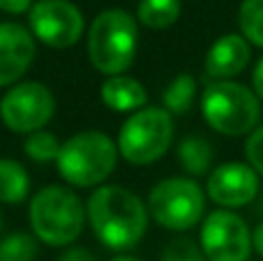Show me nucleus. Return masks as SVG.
Wrapping results in <instances>:
<instances>
[{
  "instance_id": "1",
  "label": "nucleus",
  "mask_w": 263,
  "mask_h": 261,
  "mask_svg": "<svg viewBox=\"0 0 263 261\" xmlns=\"http://www.w3.org/2000/svg\"><path fill=\"white\" fill-rule=\"evenodd\" d=\"M88 225L102 245L129 250L145 236V203L123 185H100L88 199Z\"/></svg>"
},
{
  "instance_id": "2",
  "label": "nucleus",
  "mask_w": 263,
  "mask_h": 261,
  "mask_svg": "<svg viewBox=\"0 0 263 261\" xmlns=\"http://www.w3.org/2000/svg\"><path fill=\"white\" fill-rule=\"evenodd\" d=\"M86 206L65 185H46L37 190L28 206L32 234L51 248H65L81 236L86 225Z\"/></svg>"
},
{
  "instance_id": "3",
  "label": "nucleus",
  "mask_w": 263,
  "mask_h": 261,
  "mask_svg": "<svg viewBox=\"0 0 263 261\" xmlns=\"http://www.w3.org/2000/svg\"><path fill=\"white\" fill-rule=\"evenodd\" d=\"M139 49V26L125 9H104L88 28V58L102 74L127 72Z\"/></svg>"
},
{
  "instance_id": "4",
  "label": "nucleus",
  "mask_w": 263,
  "mask_h": 261,
  "mask_svg": "<svg viewBox=\"0 0 263 261\" xmlns=\"http://www.w3.org/2000/svg\"><path fill=\"white\" fill-rule=\"evenodd\" d=\"M201 114L224 137H250L261 120V100L238 81H210L201 95Z\"/></svg>"
},
{
  "instance_id": "5",
  "label": "nucleus",
  "mask_w": 263,
  "mask_h": 261,
  "mask_svg": "<svg viewBox=\"0 0 263 261\" xmlns=\"http://www.w3.org/2000/svg\"><path fill=\"white\" fill-rule=\"evenodd\" d=\"M118 143H114L104 132L86 129L60 146L58 171L65 183L74 188H95L102 185L118 164Z\"/></svg>"
},
{
  "instance_id": "6",
  "label": "nucleus",
  "mask_w": 263,
  "mask_h": 261,
  "mask_svg": "<svg viewBox=\"0 0 263 261\" xmlns=\"http://www.w3.org/2000/svg\"><path fill=\"white\" fill-rule=\"evenodd\" d=\"M173 118L162 106H143L127 116L118 132V153L125 162L145 166L157 162L171 148Z\"/></svg>"
},
{
  "instance_id": "7",
  "label": "nucleus",
  "mask_w": 263,
  "mask_h": 261,
  "mask_svg": "<svg viewBox=\"0 0 263 261\" xmlns=\"http://www.w3.org/2000/svg\"><path fill=\"white\" fill-rule=\"evenodd\" d=\"M148 211L159 227L187 231L196 227L205 211V194L192 178L159 180L148 194Z\"/></svg>"
},
{
  "instance_id": "8",
  "label": "nucleus",
  "mask_w": 263,
  "mask_h": 261,
  "mask_svg": "<svg viewBox=\"0 0 263 261\" xmlns=\"http://www.w3.org/2000/svg\"><path fill=\"white\" fill-rule=\"evenodd\" d=\"M53 92L40 81H21L12 86L0 100V118L9 132L32 134L44 129L53 118Z\"/></svg>"
},
{
  "instance_id": "9",
  "label": "nucleus",
  "mask_w": 263,
  "mask_h": 261,
  "mask_svg": "<svg viewBox=\"0 0 263 261\" xmlns=\"http://www.w3.org/2000/svg\"><path fill=\"white\" fill-rule=\"evenodd\" d=\"M199 245L208 261H247L254 250L247 222L227 208H217L203 220Z\"/></svg>"
},
{
  "instance_id": "10",
  "label": "nucleus",
  "mask_w": 263,
  "mask_h": 261,
  "mask_svg": "<svg viewBox=\"0 0 263 261\" xmlns=\"http://www.w3.org/2000/svg\"><path fill=\"white\" fill-rule=\"evenodd\" d=\"M28 26L35 40L51 49L74 46L83 35V14L69 0H37L28 12Z\"/></svg>"
},
{
  "instance_id": "11",
  "label": "nucleus",
  "mask_w": 263,
  "mask_h": 261,
  "mask_svg": "<svg viewBox=\"0 0 263 261\" xmlns=\"http://www.w3.org/2000/svg\"><path fill=\"white\" fill-rule=\"evenodd\" d=\"M205 192L219 208H242L259 194V174L247 162H224L210 171Z\"/></svg>"
},
{
  "instance_id": "12",
  "label": "nucleus",
  "mask_w": 263,
  "mask_h": 261,
  "mask_svg": "<svg viewBox=\"0 0 263 261\" xmlns=\"http://www.w3.org/2000/svg\"><path fill=\"white\" fill-rule=\"evenodd\" d=\"M35 35L21 23H0V88L16 86L35 60Z\"/></svg>"
},
{
  "instance_id": "13",
  "label": "nucleus",
  "mask_w": 263,
  "mask_h": 261,
  "mask_svg": "<svg viewBox=\"0 0 263 261\" xmlns=\"http://www.w3.org/2000/svg\"><path fill=\"white\" fill-rule=\"evenodd\" d=\"M252 60V44L240 32H227L205 53V74L213 81H233Z\"/></svg>"
},
{
  "instance_id": "14",
  "label": "nucleus",
  "mask_w": 263,
  "mask_h": 261,
  "mask_svg": "<svg viewBox=\"0 0 263 261\" xmlns=\"http://www.w3.org/2000/svg\"><path fill=\"white\" fill-rule=\"evenodd\" d=\"M100 97L111 111L116 114H134L141 111L148 102V90L141 81L127 74L106 77L100 86Z\"/></svg>"
},
{
  "instance_id": "15",
  "label": "nucleus",
  "mask_w": 263,
  "mask_h": 261,
  "mask_svg": "<svg viewBox=\"0 0 263 261\" xmlns=\"http://www.w3.org/2000/svg\"><path fill=\"white\" fill-rule=\"evenodd\" d=\"M30 192V178L21 162L0 157V203L16 206L26 201Z\"/></svg>"
},
{
  "instance_id": "16",
  "label": "nucleus",
  "mask_w": 263,
  "mask_h": 261,
  "mask_svg": "<svg viewBox=\"0 0 263 261\" xmlns=\"http://www.w3.org/2000/svg\"><path fill=\"white\" fill-rule=\"evenodd\" d=\"M176 155L190 176H205L213 166V146L203 137H185L178 143Z\"/></svg>"
},
{
  "instance_id": "17",
  "label": "nucleus",
  "mask_w": 263,
  "mask_h": 261,
  "mask_svg": "<svg viewBox=\"0 0 263 261\" xmlns=\"http://www.w3.org/2000/svg\"><path fill=\"white\" fill-rule=\"evenodd\" d=\"M180 9V0H141L136 7V18L145 28L164 30L178 21Z\"/></svg>"
},
{
  "instance_id": "18",
  "label": "nucleus",
  "mask_w": 263,
  "mask_h": 261,
  "mask_svg": "<svg viewBox=\"0 0 263 261\" xmlns=\"http://www.w3.org/2000/svg\"><path fill=\"white\" fill-rule=\"evenodd\" d=\"M194 100H196V79L190 72L178 74L166 86V90L162 92L164 109L176 116L187 114L192 109V104H194Z\"/></svg>"
},
{
  "instance_id": "19",
  "label": "nucleus",
  "mask_w": 263,
  "mask_h": 261,
  "mask_svg": "<svg viewBox=\"0 0 263 261\" xmlns=\"http://www.w3.org/2000/svg\"><path fill=\"white\" fill-rule=\"evenodd\" d=\"M240 35L252 46L263 49V0H242L238 9Z\"/></svg>"
},
{
  "instance_id": "20",
  "label": "nucleus",
  "mask_w": 263,
  "mask_h": 261,
  "mask_svg": "<svg viewBox=\"0 0 263 261\" xmlns=\"http://www.w3.org/2000/svg\"><path fill=\"white\" fill-rule=\"evenodd\" d=\"M37 257L35 234L14 231L0 240V261H32Z\"/></svg>"
},
{
  "instance_id": "21",
  "label": "nucleus",
  "mask_w": 263,
  "mask_h": 261,
  "mask_svg": "<svg viewBox=\"0 0 263 261\" xmlns=\"http://www.w3.org/2000/svg\"><path fill=\"white\" fill-rule=\"evenodd\" d=\"M60 146H63V143H60L51 132L37 129V132H32L26 137L23 151H26V155L35 162H51V160H58Z\"/></svg>"
},
{
  "instance_id": "22",
  "label": "nucleus",
  "mask_w": 263,
  "mask_h": 261,
  "mask_svg": "<svg viewBox=\"0 0 263 261\" xmlns=\"http://www.w3.org/2000/svg\"><path fill=\"white\" fill-rule=\"evenodd\" d=\"M162 261H205L201 245H194L187 238L171 240L162 254Z\"/></svg>"
},
{
  "instance_id": "23",
  "label": "nucleus",
  "mask_w": 263,
  "mask_h": 261,
  "mask_svg": "<svg viewBox=\"0 0 263 261\" xmlns=\"http://www.w3.org/2000/svg\"><path fill=\"white\" fill-rule=\"evenodd\" d=\"M245 157H247V164H250L259 176H263V125H259V127L247 137Z\"/></svg>"
},
{
  "instance_id": "24",
  "label": "nucleus",
  "mask_w": 263,
  "mask_h": 261,
  "mask_svg": "<svg viewBox=\"0 0 263 261\" xmlns=\"http://www.w3.org/2000/svg\"><path fill=\"white\" fill-rule=\"evenodd\" d=\"M32 0H0V12L5 14H26L32 9Z\"/></svg>"
},
{
  "instance_id": "25",
  "label": "nucleus",
  "mask_w": 263,
  "mask_h": 261,
  "mask_svg": "<svg viewBox=\"0 0 263 261\" xmlns=\"http://www.w3.org/2000/svg\"><path fill=\"white\" fill-rule=\"evenodd\" d=\"M252 90H254L256 97L263 102V55L256 60L254 72H252Z\"/></svg>"
},
{
  "instance_id": "26",
  "label": "nucleus",
  "mask_w": 263,
  "mask_h": 261,
  "mask_svg": "<svg viewBox=\"0 0 263 261\" xmlns=\"http://www.w3.org/2000/svg\"><path fill=\"white\" fill-rule=\"evenodd\" d=\"M58 261H95V257H92L88 250H83V248H69L67 252L60 254Z\"/></svg>"
},
{
  "instance_id": "27",
  "label": "nucleus",
  "mask_w": 263,
  "mask_h": 261,
  "mask_svg": "<svg viewBox=\"0 0 263 261\" xmlns=\"http://www.w3.org/2000/svg\"><path fill=\"white\" fill-rule=\"evenodd\" d=\"M252 243H254V252L263 257V222H259L256 229L252 231Z\"/></svg>"
},
{
  "instance_id": "28",
  "label": "nucleus",
  "mask_w": 263,
  "mask_h": 261,
  "mask_svg": "<svg viewBox=\"0 0 263 261\" xmlns=\"http://www.w3.org/2000/svg\"><path fill=\"white\" fill-rule=\"evenodd\" d=\"M111 261H141V259L129 257V254H120V257H116V259H111Z\"/></svg>"
},
{
  "instance_id": "29",
  "label": "nucleus",
  "mask_w": 263,
  "mask_h": 261,
  "mask_svg": "<svg viewBox=\"0 0 263 261\" xmlns=\"http://www.w3.org/2000/svg\"><path fill=\"white\" fill-rule=\"evenodd\" d=\"M0 229H3V220H0Z\"/></svg>"
}]
</instances>
